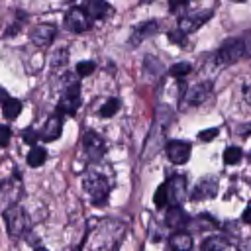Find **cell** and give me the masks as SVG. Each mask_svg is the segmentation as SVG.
Listing matches in <instances>:
<instances>
[{
    "instance_id": "6da1fadb",
    "label": "cell",
    "mask_w": 251,
    "mask_h": 251,
    "mask_svg": "<svg viewBox=\"0 0 251 251\" xmlns=\"http://www.w3.org/2000/svg\"><path fill=\"white\" fill-rule=\"evenodd\" d=\"M241 59H251V35L229 37L220 45L216 53V65H222V67L233 65Z\"/></svg>"
},
{
    "instance_id": "7a4b0ae2",
    "label": "cell",
    "mask_w": 251,
    "mask_h": 251,
    "mask_svg": "<svg viewBox=\"0 0 251 251\" xmlns=\"http://www.w3.org/2000/svg\"><path fill=\"white\" fill-rule=\"evenodd\" d=\"M2 218H4V224H6V229H8L10 237L20 239L29 231V218H27L25 210L20 204H10L2 212Z\"/></svg>"
},
{
    "instance_id": "3957f363",
    "label": "cell",
    "mask_w": 251,
    "mask_h": 251,
    "mask_svg": "<svg viewBox=\"0 0 251 251\" xmlns=\"http://www.w3.org/2000/svg\"><path fill=\"white\" fill-rule=\"evenodd\" d=\"M82 184H84V190L88 192L92 204H96V206L106 204L108 194H110V182L104 175H100L96 171H86L84 178H82Z\"/></svg>"
},
{
    "instance_id": "277c9868",
    "label": "cell",
    "mask_w": 251,
    "mask_h": 251,
    "mask_svg": "<svg viewBox=\"0 0 251 251\" xmlns=\"http://www.w3.org/2000/svg\"><path fill=\"white\" fill-rule=\"evenodd\" d=\"M171 118L167 120H159L153 124L149 135H147V141H145V147H143V159L149 161L153 155H157L163 147V141H165V135H167V124H169Z\"/></svg>"
},
{
    "instance_id": "5b68a950",
    "label": "cell",
    "mask_w": 251,
    "mask_h": 251,
    "mask_svg": "<svg viewBox=\"0 0 251 251\" xmlns=\"http://www.w3.org/2000/svg\"><path fill=\"white\" fill-rule=\"evenodd\" d=\"M78 106H80V82L78 80H71L67 84V88H65V94L61 96V100L57 104V114L75 116Z\"/></svg>"
},
{
    "instance_id": "8992f818",
    "label": "cell",
    "mask_w": 251,
    "mask_h": 251,
    "mask_svg": "<svg viewBox=\"0 0 251 251\" xmlns=\"http://www.w3.org/2000/svg\"><path fill=\"white\" fill-rule=\"evenodd\" d=\"M165 192H167V202L169 206H180L184 202V198L188 196V184H186V176L184 175H173L167 178V182H163Z\"/></svg>"
},
{
    "instance_id": "52a82bcc",
    "label": "cell",
    "mask_w": 251,
    "mask_h": 251,
    "mask_svg": "<svg viewBox=\"0 0 251 251\" xmlns=\"http://www.w3.org/2000/svg\"><path fill=\"white\" fill-rule=\"evenodd\" d=\"M90 25H92V20H90L88 14H86L82 8H78V6H73V8L67 12V16H65V27H67L69 31H73V33H84V31L90 29Z\"/></svg>"
},
{
    "instance_id": "ba28073f",
    "label": "cell",
    "mask_w": 251,
    "mask_h": 251,
    "mask_svg": "<svg viewBox=\"0 0 251 251\" xmlns=\"http://www.w3.org/2000/svg\"><path fill=\"white\" fill-rule=\"evenodd\" d=\"M82 149L88 157V161H100L106 155V143L96 131H86L82 135Z\"/></svg>"
},
{
    "instance_id": "9c48e42d",
    "label": "cell",
    "mask_w": 251,
    "mask_h": 251,
    "mask_svg": "<svg viewBox=\"0 0 251 251\" xmlns=\"http://www.w3.org/2000/svg\"><path fill=\"white\" fill-rule=\"evenodd\" d=\"M212 94V82L202 80L194 86H190L182 96V106H200L204 100H208Z\"/></svg>"
},
{
    "instance_id": "30bf717a",
    "label": "cell",
    "mask_w": 251,
    "mask_h": 251,
    "mask_svg": "<svg viewBox=\"0 0 251 251\" xmlns=\"http://www.w3.org/2000/svg\"><path fill=\"white\" fill-rule=\"evenodd\" d=\"M167 151V157L173 165H184L188 159H190V151H192V145L188 141H182V139H171L165 147Z\"/></svg>"
},
{
    "instance_id": "8fae6325",
    "label": "cell",
    "mask_w": 251,
    "mask_h": 251,
    "mask_svg": "<svg viewBox=\"0 0 251 251\" xmlns=\"http://www.w3.org/2000/svg\"><path fill=\"white\" fill-rule=\"evenodd\" d=\"M212 18V10H204V12H194V14H182L178 18V29L182 33H192L198 27H202L208 20Z\"/></svg>"
},
{
    "instance_id": "7c38bea8",
    "label": "cell",
    "mask_w": 251,
    "mask_h": 251,
    "mask_svg": "<svg viewBox=\"0 0 251 251\" xmlns=\"http://www.w3.org/2000/svg\"><path fill=\"white\" fill-rule=\"evenodd\" d=\"M57 37V27L53 24H37L29 31V39L37 47H49Z\"/></svg>"
},
{
    "instance_id": "4fadbf2b",
    "label": "cell",
    "mask_w": 251,
    "mask_h": 251,
    "mask_svg": "<svg viewBox=\"0 0 251 251\" xmlns=\"http://www.w3.org/2000/svg\"><path fill=\"white\" fill-rule=\"evenodd\" d=\"M188 222H190V218H188V214H186L180 206H169V208H167V212H165V224H167L171 229L182 231V229L188 226Z\"/></svg>"
},
{
    "instance_id": "5bb4252c",
    "label": "cell",
    "mask_w": 251,
    "mask_h": 251,
    "mask_svg": "<svg viewBox=\"0 0 251 251\" xmlns=\"http://www.w3.org/2000/svg\"><path fill=\"white\" fill-rule=\"evenodd\" d=\"M159 29V22L157 20H149V22H143L141 25H137V27H133V31H131V37H129V45L131 47H137L141 41H145L147 37H151V35H155V31Z\"/></svg>"
},
{
    "instance_id": "9a60e30c",
    "label": "cell",
    "mask_w": 251,
    "mask_h": 251,
    "mask_svg": "<svg viewBox=\"0 0 251 251\" xmlns=\"http://www.w3.org/2000/svg\"><path fill=\"white\" fill-rule=\"evenodd\" d=\"M63 131V120H61V114H53L51 118L45 120L39 135L43 141H55Z\"/></svg>"
},
{
    "instance_id": "2e32d148",
    "label": "cell",
    "mask_w": 251,
    "mask_h": 251,
    "mask_svg": "<svg viewBox=\"0 0 251 251\" xmlns=\"http://www.w3.org/2000/svg\"><path fill=\"white\" fill-rule=\"evenodd\" d=\"M0 104H2V114L6 120H16L22 112V100L10 96L4 88H0Z\"/></svg>"
},
{
    "instance_id": "e0dca14e",
    "label": "cell",
    "mask_w": 251,
    "mask_h": 251,
    "mask_svg": "<svg viewBox=\"0 0 251 251\" xmlns=\"http://www.w3.org/2000/svg\"><path fill=\"white\" fill-rule=\"evenodd\" d=\"M82 10L90 20H104L108 14H112V6L106 0H84Z\"/></svg>"
},
{
    "instance_id": "ac0fdd59",
    "label": "cell",
    "mask_w": 251,
    "mask_h": 251,
    "mask_svg": "<svg viewBox=\"0 0 251 251\" xmlns=\"http://www.w3.org/2000/svg\"><path fill=\"white\" fill-rule=\"evenodd\" d=\"M216 192H218V182H216L214 178H202V180L194 186L190 198H192V200H204V198L216 196Z\"/></svg>"
},
{
    "instance_id": "d6986e66",
    "label": "cell",
    "mask_w": 251,
    "mask_h": 251,
    "mask_svg": "<svg viewBox=\"0 0 251 251\" xmlns=\"http://www.w3.org/2000/svg\"><path fill=\"white\" fill-rule=\"evenodd\" d=\"M200 251H229V241L224 235H210L202 241Z\"/></svg>"
},
{
    "instance_id": "ffe728a7",
    "label": "cell",
    "mask_w": 251,
    "mask_h": 251,
    "mask_svg": "<svg viewBox=\"0 0 251 251\" xmlns=\"http://www.w3.org/2000/svg\"><path fill=\"white\" fill-rule=\"evenodd\" d=\"M171 249L173 251H190L192 249V235L188 231H176L171 235Z\"/></svg>"
},
{
    "instance_id": "44dd1931",
    "label": "cell",
    "mask_w": 251,
    "mask_h": 251,
    "mask_svg": "<svg viewBox=\"0 0 251 251\" xmlns=\"http://www.w3.org/2000/svg\"><path fill=\"white\" fill-rule=\"evenodd\" d=\"M27 165L29 167H41L45 161H47V151L43 149V147H31V151L27 153Z\"/></svg>"
},
{
    "instance_id": "7402d4cb",
    "label": "cell",
    "mask_w": 251,
    "mask_h": 251,
    "mask_svg": "<svg viewBox=\"0 0 251 251\" xmlns=\"http://www.w3.org/2000/svg\"><path fill=\"white\" fill-rule=\"evenodd\" d=\"M118 110H120V100H118V98H108V100L98 108V114H100V118H112Z\"/></svg>"
},
{
    "instance_id": "603a6c76",
    "label": "cell",
    "mask_w": 251,
    "mask_h": 251,
    "mask_svg": "<svg viewBox=\"0 0 251 251\" xmlns=\"http://www.w3.org/2000/svg\"><path fill=\"white\" fill-rule=\"evenodd\" d=\"M241 157H243V151L239 147H235V145H231V147H227L224 151V163L226 165H237L241 161Z\"/></svg>"
},
{
    "instance_id": "cb8c5ba5",
    "label": "cell",
    "mask_w": 251,
    "mask_h": 251,
    "mask_svg": "<svg viewBox=\"0 0 251 251\" xmlns=\"http://www.w3.org/2000/svg\"><path fill=\"white\" fill-rule=\"evenodd\" d=\"M190 71H192V65L186 63V61H180V63H176V65H173V67L169 69V73H171L175 78H184V76H188Z\"/></svg>"
},
{
    "instance_id": "d4e9b609",
    "label": "cell",
    "mask_w": 251,
    "mask_h": 251,
    "mask_svg": "<svg viewBox=\"0 0 251 251\" xmlns=\"http://www.w3.org/2000/svg\"><path fill=\"white\" fill-rule=\"evenodd\" d=\"M67 61H69V49H67V47L57 49V51L53 53V57H51V65H53V67H65Z\"/></svg>"
},
{
    "instance_id": "484cf974",
    "label": "cell",
    "mask_w": 251,
    "mask_h": 251,
    "mask_svg": "<svg viewBox=\"0 0 251 251\" xmlns=\"http://www.w3.org/2000/svg\"><path fill=\"white\" fill-rule=\"evenodd\" d=\"M94 69H96V63L94 61H80L76 65V75L78 76H88V75L94 73Z\"/></svg>"
},
{
    "instance_id": "4316f807",
    "label": "cell",
    "mask_w": 251,
    "mask_h": 251,
    "mask_svg": "<svg viewBox=\"0 0 251 251\" xmlns=\"http://www.w3.org/2000/svg\"><path fill=\"white\" fill-rule=\"evenodd\" d=\"M167 37H169V41L175 43V45H180V47L186 45V33H182L180 29H171V31L167 33Z\"/></svg>"
},
{
    "instance_id": "83f0119b",
    "label": "cell",
    "mask_w": 251,
    "mask_h": 251,
    "mask_svg": "<svg viewBox=\"0 0 251 251\" xmlns=\"http://www.w3.org/2000/svg\"><path fill=\"white\" fill-rule=\"evenodd\" d=\"M218 133H220V127H208V129H202V131L198 133V139L204 141V143H208V141L216 139Z\"/></svg>"
},
{
    "instance_id": "f1b7e54d",
    "label": "cell",
    "mask_w": 251,
    "mask_h": 251,
    "mask_svg": "<svg viewBox=\"0 0 251 251\" xmlns=\"http://www.w3.org/2000/svg\"><path fill=\"white\" fill-rule=\"evenodd\" d=\"M22 137H24V141L27 143V145H31V147H35V143H37V139L41 137L35 129H31V127H27V129H24V133H22Z\"/></svg>"
},
{
    "instance_id": "f546056e",
    "label": "cell",
    "mask_w": 251,
    "mask_h": 251,
    "mask_svg": "<svg viewBox=\"0 0 251 251\" xmlns=\"http://www.w3.org/2000/svg\"><path fill=\"white\" fill-rule=\"evenodd\" d=\"M194 224H198V229H202V227H216V226H218V222H214L208 214H200V216L194 220Z\"/></svg>"
},
{
    "instance_id": "4dcf8cb0",
    "label": "cell",
    "mask_w": 251,
    "mask_h": 251,
    "mask_svg": "<svg viewBox=\"0 0 251 251\" xmlns=\"http://www.w3.org/2000/svg\"><path fill=\"white\" fill-rule=\"evenodd\" d=\"M10 137H12L10 127H8V126H0V147H8Z\"/></svg>"
},
{
    "instance_id": "1f68e13d",
    "label": "cell",
    "mask_w": 251,
    "mask_h": 251,
    "mask_svg": "<svg viewBox=\"0 0 251 251\" xmlns=\"http://www.w3.org/2000/svg\"><path fill=\"white\" fill-rule=\"evenodd\" d=\"M188 2L190 0H169V10L171 12H180L182 8L188 6Z\"/></svg>"
},
{
    "instance_id": "d6a6232c",
    "label": "cell",
    "mask_w": 251,
    "mask_h": 251,
    "mask_svg": "<svg viewBox=\"0 0 251 251\" xmlns=\"http://www.w3.org/2000/svg\"><path fill=\"white\" fill-rule=\"evenodd\" d=\"M241 220H243L245 224H251V206H247V208L243 210V214H241Z\"/></svg>"
},
{
    "instance_id": "836d02e7",
    "label": "cell",
    "mask_w": 251,
    "mask_h": 251,
    "mask_svg": "<svg viewBox=\"0 0 251 251\" xmlns=\"http://www.w3.org/2000/svg\"><path fill=\"white\" fill-rule=\"evenodd\" d=\"M237 133H239V135H249V133H251V124H245V126L237 127Z\"/></svg>"
},
{
    "instance_id": "e575fe53",
    "label": "cell",
    "mask_w": 251,
    "mask_h": 251,
    "mask_svg": "<svg viewBox=\"0 0 251 251\" xmlns=\"http://www.w3.org/2000/svg\"><path fill=\"white\" fill-rule=\"evenodd\" d=\"M243 98H245L247 104H251V84H247V86L243 88Z\"/></svg>"
},
{
    "instance_id": "d590c367",
    "label": "cell",
    "mask_w": 251,
    "mask_h": 251,
    "mask_svg": "<svg viewBox=\"0 0 251 251\" xmlns=\"http://www.w3.org/2000/svg\"><path fill=\"white\" fill-rule=\"evenodd\" d=\"M35 251H47V249H43V247H37V249H35Z\"/></svg>"
},
{
    "instance_id": "8d00e7d4",
    "label": "cell",
    "mask_w": 251,
    "mask_h": 251,
    "mask_svg": "<svg viewBox=\"0 0 251 251\" xmlns=\"http://www.w3.org/2000/svg\"><path fill=\"white\" fill-rule=\"evenodd\" d=\"M143 2H145V4H151V2H153V0H143Z\"/></svg>"
},
{
    "instance_id": "74e56055",
    "label": "cell",
    "mask_w": 251,
    "mask_h": 251,
    "mask_svg": "<svg viewBox=\"0 0 251 251\" xmlns=\"http://www.w3.org/2000/svg\"><path fill=\"white\" fill-rule=\"evenodd\" d=\"M231 2H245V0H231Z\"/></svg>"
},
{
    "instance_id": "f35d334b",
    "label": "cell",
    "mask_w": 251,
    "mask_h": 251,
    "mask_svg": "<svg viewBox=\"0 0 251 251\" xmlns=\"http://www.w3.org/2000/svg\"><path fill=\"white\" fill-rule=\"evenodd\" d=\"M249 157H251V155H249Z\"/></svg>"
}]
</instances>
